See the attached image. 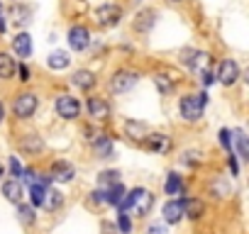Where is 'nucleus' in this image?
<instances>
[{
  "label": "nucleus",
  "instance_id": "nucleus-1",
  "mask_svg": "<svg viewBox=\"0 0 249 234\" xmlns=\"http://www.w3.org/2000/svg\"><path fill=\"white\" fill-rule=\"evenodd\" d=\"M205 102H208L205 93H200V95H183L181 98V115H183V120H188V122L200 120L203 110H205Z\"/></svg>",
  "mask_w": 249,
  "mask_h": 234
},
{
  "label": "nucleus",
  "instance_id": "nucleus-2",
  "mask_svg": "<svg viewBox=\"0 0 249 234\" xmlns=\"http://www.w3.org/2000/svg\"><path fill=\"white\" fill-rule=\"evenodd\" d=\"M127 195H130V200H132L130 210H132L137 217H144V215L152 212V207H154V195H152L149 190H144V188H135V190L127 193Z\"/></svg>",
  "mask_w": 249,
  "mask_h": 234
},
{
  "label": "nucleus",
  "instance_id": "nucleus-3",
  "mask_svg": "<svg viewBox=\"0 0 249 234\" xmlns=\"http://www.w3.org/2000/svg\"><path fill=\"white\" fill-rule=\"evenodd\" d=\"M37 107H39V98H37L35 93H20V95L13 100V112H15V117H20V120H27V117H32Z\"/></svg>",
  "mask_w": 249,
  "mask_h": 234
},
{
  "label": "nucleus",
  "instance_id": "nucleus-4",
  "mask_svg": "<svg viewBox=\"0 0 249 234\" xmlns=\"http://www.w3.org/2000/svg\"><path fill=\"white\" fill-rule=\"evenodd\" d=\"M137 78H140V76H137L135 71L122 68V71L112 73V78H110V90H112V93H127V90L135 88Z\"/></svg>",
  "mask_w": 249,
  "mask_h": 234
},
{
  "label": "nucleus",
  "instance_id": "nucleus-5",
  "mask_svg": "<svg viewBox=\"0 0 249 234\" xmlns=\"http://www.w3.org/2000/svg\"><path fill=\"white\" fill-rule=\"evenodd\" d=\"M56 112H59V117H64V120H76V117L81 115V102H78V98H73V95H59V100H56Z\"/></svg>",
  "mask_w": 249,
  "mask_h": 234
},
{
  "label": "nucleus",
  "instance_id": "nucleus-6",
  "mask_svg": "<svg viewBox=\"0 0 249 234\" xmlns=\"http://www.w3.org/2000/svg\"><path fill=\"white\" fill-rule=\"evenodd\" d=\"M95 20H98V25H103V27H115L120 20H122V8L120 5H100L98 10H95Z\"/></svg>",
  "mask_w": 249,
  "mask_h": 234
},
{
  "label": "nucleus",
  "instance_id": "nucleus-7",
  "mask_svg": "<svg viewBox=\"0 0 249 234\" xmlns=\"http://www.w3.org/2000/svg\"><path fill=\"white\" fill-rule=\"evenodd\" d=\"M73 176H76V168L69 161H54L49 168V181H56V183H69L73 181Z\"/></svg>",
  "mask_w": 249,
  "mask_h": 234
},
{
  "label": "nucleus",
  "instance_id": "nucleus-8",
  "mask_svg": "<svg viewBox=\"0 0 249 234\" xmlns=\"http://www.w3.org/2000/svg\"><path fill=\"white\" fill-rule=\"evenodd\" d=\"M144 144H147V149L154 151V154H166V151H171V137H166V134H161V132H149L147 139H144Z\"/></svg>",
  "mask_w": 249,
  "mask_h": 234
},
{
  "label": "nucleus",
  "instance_id": "nucleus-9",
  "mask_svg": "<svg viewBox=\"0 0 249 234\" xmlns=\"http://www.w3.org/2000/svg\"><path fill=\"white\" fill-rule=\"evenodd\" d=\"M222 85H232L237 78H239V66L232 61V59H225L222 64H220V71H217V76H215Z\"/></svg>",
  "mask_w": 249,
  "mask_h": 234
},
{
  "label": "nucleus",
  "instance_id": "nucleus-10",
  "mask_svg": "<svg viewBox=\"0 0 249 234\" xmlns=\"http://www.w3.org/2000/svg\"><path fill=\"white\" fill-rule=\"evenodd\" d=\"M88 39H90V34H88V30L86 27H71L69 30V47L73 49V51H83L86 47H88Z\"/></svg>",
  "mask_w": 249,
  "mask_h": 234
},
{
  "label": "nucleus",
  "instance_id": "nucleus-11",
  "mask_svg": "<svg viewBox=\"0 0 249 234\" xmlns=\"http://www.w3.org/2000/svg\"><path fill=\"white\" fill-rule=\"evenodd\" d=\"M86 110H88V115L93 117V120H107V115H110V105L103 98H88Z\"/></svg>",
  "mask_w": 249,
  "mask_h": 234
},
{
  "label": "nucleus",
  "instance_id": "nucleus-12",
  "mask_svg": "<svg viewBox=\"0 0 249 234\" xmlns=\"http://www.w3.org/2000/svg\"><path fill=\"white\" fill-rule=\"evenodd\" d=\"M183 66L191 68V71H200V68L208 66V54L196 51V49H186L183 51Z\"/></svg>",
  "mask_w": 249,
  "mask_h": 234
},
{
  "label": "nucleus",
  "instance_id": "nucleus-13",
  "mask_svg": "<svg viewBox=\"0 0 249 234\" xmlns=\"http://www.w3.org/2000/svg\"><path fill=\"white\" fill-rule=\"evenodd\" d=\"M205 215V202L198 198H183V217L188 219H200Z\"/></svg>",
  "mask_w": 249,
  "mask_h": 234
},
{
  "label": "nucleus",
  "instance_id": "nucleus-14",
  "mask_svg": "<svg viewBox=\"0 0 249 234\" xmlns=\"http://www.w3.org/2000/svg\"><path fill=\"white\" fill-rule=\"evenodd\" d=\"M3 195H5V200H10V202L20 205V202H22V195H25L22 183H20V181H15V178L5 181V183H3Z\"/></svg>",
  "mask_w": 249,
  "mask_h": 234
},
{
  "label": "nucleus",
  "instance_id": "nucleus-15",
  "mask_svg": "<svg viewBox=\"0 0 249 234\" xmlns=\"http://www.w3.org/2000/svg\"><path fill=\"white\" fill-rule=\"evenodd\" d=\"M164 219L169 224H178L183 219V200H169L164 205Z\"/></svg>",
  "mask_w": 249,
  "mask_h": 234
},
{
  "label": "nucleus",
  "instance_id": "nucleus-16",
  "mask_svg": "<svg viewBox=\"0 0 249 234\" xmlns=\"http://www.w3.org/2000/svg\"><path fill=\"white\" fill-rule=\"evenodd\" d=\"M13 49H15V54H18L20 59H27V56L32 54V37H30L27 32L15 34V39H13Z\"/></svg>",
  "mask_w": 249,
  "mask_h": 234
},
{
  "label": "nucleus",
  "instance_id": "nucleus-17",
  "mask_svg": "<svg viewBox=\"0 0 249 234\" xmlns=\"http://www.w3.org/2000/svg\"><path fill=\"white\" fill-rule=\"evenodd\" d=\"M124 132H127V137H132L135 142H144L147 134H149V127L144 122H137V120H130L127 125H124Z\"/></svg>",
  "mask_w": 249,
  "mask_h": 234
},
{
  "label": "nucleus",
  "instance_id": "nucleus-18",
  "mask_svg": "<svg viewBox=\"0 0 249 234\" xmlns=\"http://www.w3.org/2000/svg\"><path fill=\"white\" fill-rule=\"evenodd\" d=\"M71 83H73L76 88H81V90H90V88L95 85V76H93L90 71H76L73 78H71Z\"/></svg>",
  "mask_w": 249,
  "mask_h": 234
},
{
  "label": "nucleus",
  "instance_id": "nucleus-19",
  "mask_svg": "<svg viewBox=\"0 0 249 234\" xmlns=\"http://www.w3.org/2000/svg\"><path fill=\"white\" fill-rule=\"evenodd\" d=\"M22 151H27V154H39L42 149H44V139L42 137H37V134H27V137H22Z\"/></svg>",
  "mask_w": 249,
  "mask_h": 234
},
{
  "label": "nucleus",
  "instance_id": "nucleus-20",
  "mask_svg": "<svg viewBox=\"0 0 249 234\" xmlns=\"http://www.w3.org/2000/svg\"><path fill=\"white\" fill-rule=\"evenodd\" d=\"M124 198V185L122 183H115V185H110L105 193H103V202H107V205H115L117 207V202Z\"/></svg>",
  "mask_w": 249,
  "mask_h": 234
},
{
  "label": "nucleus",
  "instance_id": "nucleus-21",
  "mask_svg": "<svg viewBox=\"0 0 249 234\" xmlns=\"http://www.w3.org/2000/svg\"><path fill=\"white\" fill-rule=\"evenodd\" d=\"M93 151L98 154V159H110V156H112V139L98 137V139L93 142Z\"/></svg>",
  "mask_w": 249,
  "mask_h": 234
},
{
  "label": "nucleus",
  "instance_id": "nucleus-22",
  "mask_svg": "<svg viewBox=\"0 0 249 234\" xmlns=\"http://www.w3.org/2000/svg\"><path fill=\"white\" fill-rule=\"evenodd\" d=\"M154 17H157L154 10H144V13H140V15H137V22H135V30H137V32H149L152 25H154Z\"/></svg>",
  "mask_w": 249,
  "mask_h": 234
},
{
  "label": "nucleus",
  "instance_id": "nucleus-23",
  "mask_svg": "<svg viewBox=\"0 0 249 234\" xmlns=\"http://www.w3.org/2000/svg\"><path fill=\"white\" fill-rule=\"evenodd\" d=\"M47 210H59L61 205H64V195L59 193V190H52V188H47V193H44V202H42Z\"/></svg>",
  "mask_w": 249,
  "mask_h": 234
},
{
  "label": "nucleus",
  "instance_id": "nucleus-24",
  "mask_svg": "<svg viewBox=\"0 0 249 234\" xmlns=\"http://www.w3.org/2000/svg\"><path fill=\"white\" fill-rule=\"evenodd\" d=\"M47 64H49V68L61 71V68H66V66H69V54H66V51H52Z\"/></svg>",
  "mask_w": 249,
  "mask_h": 234
},
{
  "label": "nucleus",
  "instance_id": "nucleus-25",
  "mask_svg": "<svg viewBox=\"0 0 249 234\" xmlns=\"http://www.w3.org/2000/svg\"><path fill=\"white\" fill-rule=\"evenodd\" d=\"M164 190H166V195H178V193H183L181 176H178V173H169V178H166V183H164Z\"/></svg>",
  "mask_w": 249,
  "mask_h": 234
},
{
  "label": "nucleus",
  "instance_id": "nucleus-26",
  "mask_svg": "<svg viewBox=\"0 0 249 234\" xmlns=\"http://www.w3.org/2000/svg\"><path fill=\"white\" fill-rule=\"evenodd\" d=\"M232 139H234V144H237L239 156H242V159H249V142H247L244 132H242V130H234V132H232Z\"/></svg>",
  "mask_w": 249,
  "mask_h": 234
},
{
  "label": "nucleus",
  "instance_id": "nucleus-27",
  "mask_svg": "<svg viewBox=\"0 0 249 234\" xmlns=\"http://www.w3.org/2000/svg\"><path fill=\"white\" fill-rule=\"evenodd\" d=\"M15 76V59L8 54H0V78H13Z\"/></svg>",
  "mask_w": 249,
  "mask_h": 234
},
{
  "label": "nucleus",
  "instance_id": "nucleus-28",
  "mask_svg": "<svg viewBox=\"0 0 249 234\" xmlns=\"http://www.w3.org/2000/svg\"><path fill=\"white\" fill-rule=\"evenodd\" d=\"M44 193H47V188H42V185H30V202H32V207H42Z\"/></svg>",
  "mask_w": 249,
  "mask_h": 234
},
{
  "label": "nucleus",
  "instance_id": "nucleus-29",
  "mask_svg": "<svg viewBox=\"0 0 249 234\" xmlns=\"http://www.w3.org/2000/svg\"><path fill=\"white\" fill-rule=\"evenodd\" d=\"M98 181H100V185H103V188H110V185L120 183V171H103Z\"/></svg>",
  "mask_w": 249,
  "mask_h": 234
},
{
  "label": "nucleus",
  "instance_id": "nucleus-30",
  "mask_svg": "<svg viewBox=\"0 0 249 234\" xmlns=\"http://www.w3.org/2000/svg\"><path fill=\"white\" fill-rule=\"evenodd\" d=\"M154 83H157L159 93H164V95L174 90V81H171V78H166V76H161V73H159V76H154Z\"/></svg>",
  "mask_w": 249,
  "mask_h": 234
},
{
  "label": "nucleus",
  "instance_id": "nucleus-31",
  "mask_svg": "<svg viewBox=\"0 0 249 234\" xmlns=\"http://www.w3.org/2000/svg\"><path fill=\"white\" fill-rule=\"evenodd\" d=\"M18 215L25 224H32L35 222V207L32 205H18Z\"/></svg>",
  "mask_w": 249,
  "mask_h": 234
},
{
  "label": "nucleus",
  "instance_id": "nucleus-32",
  "mask_svg": "<svg viewBox=\"0 0 249 234\" xmlns=\"http://www.w3.org/2000/svg\"><path fill=\"white\" fill-rule=\"evenodd\" d=\"M117 227H120L122 234H130V232H132V219H130L127 212H120V215H117Z\"/></svg>",
  "mask_w": 249,
  "mask_h": 234
},
{
  "label": "nucleus",
  "instance_id": "nucleus-33",
  "mask_svg": "<svg viewBox=\"0 0 249 234\" xmlns=\"http://www.w3.org/2000/svg\"><path fill=\"white\" fill-rule=\"evenodd\" d=\"M13 17L18 25H27L30 22V8H13Z\"/></svg>",
  "mask_w": 249,
  "mask_h": 234
},
{
  "label": "nucleus",
  "instance_id": "nucleus-34",
  "mask_svg": "<svg viewBox=\"0 0 249 234\" xmlns=\"http://www.w3.org/2000/svg\"><path fill=\"white\" fill-rule=\"evenodd\" d=\"M22 171H25V168H22L20 159H18V156H10V176H13L15 181H20V178H22Z\"/></svg>",
  "mask_w": 249,
  "mask_h": 234
},
{
  "label": "nucleus",
  "instance_id": "nucleus-35",
  "mask_svg": "<svg viewBox=\"0 0 249 234\" xmlns=\"http://www.w3.org/2000/svg\"><path fill=\"white\" fill-rule=\"evenodd\" d=\"M220 144H222V149L227 154L232 151V132L230 130H220Z\"/></svg>",
  "mask_w": 249,
  "mask_h": 234
},
{
  "label": "nucleus",
  "instance_id": "nucleus-36",
  "mask_svg": "<svg viewBox=\"0 0 249 234\" xmlns=\"http://www.w3.org/2000/svg\"><path fill=\"white\" fill-rule=\"evenodd\" d=\"M227 164H230L232 176H237V173H239V166H237V159H234V154H232V151H230V156H227Z\"/></svg>",
  "mask_w": 249,
  "mask_h": 234
},
{
  "label": "nucleus",
  "instance_id": "nucleus-37",
  "mask_svg": "<svg viewBox=\"0 0 249 234\" xmlns=\"http://www.w3.org/2000/svg\"><path fill=\"white\" fill-rule=\"evenodd\" d=\"M215 83V73L213 71H203V85H213Z\"/></svg>",
  "mask_w": 249,
  "mask_h": 234
},
{
  "label": "nucleus",
  "instance_id": "nucleus-38",
  "mask_svg": "<svg viewBox=\"0 0 249 234\" xmlns=\"http://www.w3.org/2000/svg\"><path fill=\"white\" fill-rule=\"evenodd\" d=\"M147 234H164V227H161V224H152V227L147 229Z\"/></svg>",
  "mask_w": 249,
  "mask_h": 234
},
{
  "label": "nucleus",
  "instance_id": "nucleus-39",
  "mask_svg": "<svg viewBox=\"0 0 249 234\" xmlns=\"http://www.w3.org/2000/svg\"><path fill=\"white\" fill-rule=\"evenodd\" d=\"M20 81H30V71H27V66H20Z\"/></svg>",
  "mask_w": 249,
  "mask_h": 234
},
{
  "label": "nucleus",
  "instance_id": "nucleus-40",
  "mask_svg": "<svg viewBox=\"0 0 249 234\" xmlns=\"http://www.w3.org/2000/svg\"><path fill=\"white\" fill-rule=\"evenodd\" d=\"M3 120H5V105L0 102V125H3Z\"/></svg>",
  "mask_w": 249,
  "mask_h": 234
},
{
  "label": "nucleus",
  "instance_id": "nucleus-41",
  "mask_svg": "<svg viewBox=\"0 0 249 234\" xmlns=\"http://www.w3.org/2000/svg\"><path fill=\"white\" fill-rule=\"evenodd\" d=\"M5 176V171H3V164H0V178H3Z\"/></svg>",
  "mask_w": 249,
  "mask_h": 234
},
{
  "label": "nucleus",
  "instance_id": "nucleus-42",
  "mask_svg": "<svg viewBox=\"0 0 249 234\" xmlns=\"http://www.w3.org/2000/svg\"><path fill=\"white\" fill-rule=\"evenodd\" d=\"M0 17H3V3H0Z\"/></svg>",
  "mask_w": 249,
  "mask_h": 234
},
{
  "label": "nucleus",
  "instance_id": "nucleus-43",
  "mask_svg": "<svg viewBox=\"0 0 249 234\" xmlns=\"http://www.w3.org/2000/svg\"><path fill=\"white\" fill-rule=\"evenodd\" d=\"M171 3H181V0H171Z\"/></svg>",
  "mask_w": 249,
  "mask_h": 234
}]
</instances>
